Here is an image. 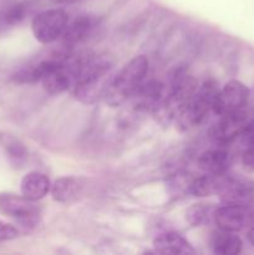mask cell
Masks as SVG:
<instances>
[{
	"label": "cell",
	"mask_w": 254,
	"mask_h": 255,
	"mask_svg": "<svg viewBox=\"0 0 254 255\" xmlns=\"http://www.w3.org/2000/svg\"><path fill=\"white\" fill-rule=\"evenodd\" d=\"M114 64L106 56L82 54L76 82L72 94L82 104H94L104 97L105 91L112 79Z\"/></svg>",
	"instance_id": "cell-1"
},
{
	"label": "cell",
	"mask_w": 254,
	"mask_h": 255,
	"mask_svg": "<svg viewBox=\"0 0 254 255\" xmlns=\"http://www.w3.org/2000/svg\"><path fill=\"white\" fill-rule=\"evenodd\" d=\"M148 71V59L138 55L129 60L117 74L112 76L104 94V100L111 106H119L129 100L136 90L146 80Z\"/></svg>",
	"instance_id": "cell-2"
},
{
	"label": "cell",
	"mask_w": 254,
	"mask_h": 255,
	"mask_svg": "<svg viewBox=\"0 0 254 255\" xmlns=\"http://www.w3.org/2000/svg\"><path fill=\"white\" fill-rule=\"evenodd\" d=\"M218 85L213 79H208L196 89L194 94L188 99V101L179 109L176 115L177 127L181 131H187L193 127L199 126L209 111H212L214 99L218 92Z\"/></svg>",
	"instance_id": "cell-3"
},
{
	"label": "cell",
	"mask_w": 254,
	"mask_h": 255,
	"mask_svg": "<svg viewBox=\"0 0 254 255\" xmlns=\"http://www.w3.org/2000/svg\"><path fill=\"white\" fill-rule=\"evenodd\" d=\"M0 212L14 219L15 223L26 232L36 228L41 216L35 201L14 193L0 194Z\"/></svg>",
	"instance_id": "cell-4"
},
{
	"label": "cell",
	"mask_w": 254,
	"mask_h": 255,
	"mask_svg": "<svg viewBox=\"0 0 254 255\" xmlns=\"http://www.w3.org/2000/svg\"><path fill=\"white\" fill-rule=\"evenodd\" d=\"M69 24V15L61 9H49L39 12L32 19L31 30L35 39L41 44H51L64 34Z\"/></svg>",
	"instance_id": "cell-5"
},
{
	"label": "cell",
	"mask_w": 254,
	"mask_h": 255,
	"mask_svg": "<svg viewBox=\"0 0 254 255\" xmlns=\"http://www.w3.org/2000/svg\"><path fill=\"white\" fill-rule=\"evenodd\" d=\"M249 96H251V91L243 82L238 80H232L218 90L212 111L218 116L239 111L247 106Z\"/></svg>",
	"instance_id": "cell-6"
},
{
	"label": "cell",
	"mask_w": 254,
	"mask_h": 255,
	"mask_svg": "<svg viewBox=\"0 0 254 255\" xmlns=\"http://www.w3.org/2000/svg\"><path fill=\"white\" fill-rule=\"evenodd\" d=\"M248 121V112L244 109L223 115L212 128V138L221 144L228 143L239 137Z\"/></svg>",
	"instance_id": "cell-7"
},
{
	"label": "cell",
	"mask_w": 254,
	"mask_h": 255,
	"mask_svg": "<svg viewBox=\"0 0 254 255\" xmlns=\"http://www.w3.org/2000/svg\"><path fill=\"white\" fill-rule=\"evenodd\" d=\"M251 213L247 206L238 204H224L221 208L216 209L214 222L222 231L239 232L249 223Z\"/></svg>",
	"instance_id": "cell-8"
},
{
	"label": "cell",
	"mask_w": 254,
	"mask_h": 255,
	"mask_svg": "<svg viewBox=\"0 0 254 255\" xmlns=\"http://www.w3.org/2000/svg\"><path fill=\"white\" fill-rule=\"evenodd\" d=\"M221 201L224 204L248 206L254 196L253 184L244 179L226 176L223 184L218 192Z\"/></svg>",
	"instance_id": "cell-9"
},
{
	"label": "cell",
	"mask_w": 254,
	"mask_h": 255,
	"mask_svg": "<svg viewBox=\"0 0 254 255\" xmlns=\"http://www.w3.org/2000/svg\"><path fill=\"white\" fill-rule=\"evenodd\" d=\"M97 19L94 15H80L79 17L69 22L65 29L62 39V46L65 51H69L71 47L84 42L94 32L97 26Z\"/></svg>",
	"instance_id": "cell-10"
},
{
	"label": "cell",
	"mask_w": 254,
	"mask_h": 255,
	"mask_svg": "<svg viewBox=\"0 0 254 255\" xmlns=\"http://www.w3.org/2000/svg\"><path fill=\"white\" fill-rule=\"evenodd\" d=\"M166 96V84L156 80H144L141 86L132 95L131 100L139 110L153 112Z\"/></svg>",
	"instance_id": "cell-11"
},
{
	"label": "cell",
	"mask_w": 254,
	"mask_h": 255,
	"mask_svg": "<svg viewBox=\"0 0 254 255\" xmlns=\"http://www.w3.org/2000/svg\"><path fill=\"white\" fill-rule=\"evenodd\" d=\"M65 52V51H64ZM62 52V54H64ZM62 54L56 55L50 59L41 60L39 62L25 66L20 69L19 71L15 72L11 76V80L15 84L19 85H26V84H36V82H41L55 67L59 65L60 60H61Z\"/></svg>",
	"instance_id": "cell-12"
},
{
	"label": "cell",
	"mask_w": 254,
	"mask_h": 255,
	"mask_svg": "<svg viewBox=\"0 0 254 255\" xmlns=\"http://www.w3.org/2000/svg\"><path fill=\"white\" fill-rule=\"evenodd\" d=\"M51 189V183L46 174L41 172L32 171L29 172L20 183V191L24 197L31 201H40L45 198Z\"/></svg>",
	"instance_id": "cell-13"
},
{
	"label": "cell",
	"mask_w": 254,
	"mask_h": 255,
	"mask_svg": "<svg viewBox=\"0 0 254 255\" xmlns=\"http://www.w3.org/2000/svg\"><path fill=\"white\" fill-rule=\"evenodd\" d=\"M232 164V157L224 149H208L198 158V166L209 174L227 173Z\"/></svg>",
	"instance_id": "cell-14"
},
{
	"label": "cell",
	"mask_w": 254,
	"mask_h": 255,
	"mask_svg": "<svg viewBox=\"0 0 254 255\" xmlns=\"http://www.w3.org/2000/svg\"><path fill=\"white\" fill-rule=\"evenodd\" d=\"M0 146L4 149L6 158L11 167L22 168L27 161V149L17 137L9 132L0 131Z\"/></svg>",
	"instance_id": "cell-15"
},
{
	"label": "cell",
	"mask_w": 254,
	"mask_h": 255,
	"mask_svg": "<svg viewBox=\"0 0 254 255\" xmlns=\"http://www.w3.org/2000/svg\"><path fill=\"white\" fill-rule=\"evenodd\" d=\"M154 251L159 254H193L194 249L187 239L178 233L168 232L153 241Z\"/></svg>",
	"instance_id": "cell-16"
},
{
	"label": "cell",
	"mask_w": 254,
	"mask_h": 255,
	"mask_svg": "<svg viewBox=\"0 0 254 255\" xmlns=\"http://www.w3.org/2000/svg\"><path fill=\"white\" fill-rule=\"evenodd\" d=\"M82 184L75 177H61L51 184V197L59 203H71L81 194Z\"/></svg>",
	"instance_id": "cell-17"
},
{
	"label": "cell",
	"mask_w": 254,
	"mask_h": 255,
	"mask_svg": "<svg viewBox=\"0 0 254 255\" xmlns=\"http://www.w3.org/2000/svg\"><path fill=\"white\" fill-rule=\"evenodd\" d=\"M211 247L214 254L236 255L243 248V242L234 232L219 231L213 234L211 239Z\"/></svg>",
	"instance_id": "cell-18"
},
{
	"label": "cell",
	"mask_w": 254,
	"mask_h": 255,
	"mask_svg": "<svg viewBox=\"0 0 254 255\" xmlns=\"http://www.w3.org/2000/svg\"><path fill=\"white\" fill-rule=\"evenodd\" d=\"M227 174H209L206 173L204 176L193 178L189 186L188 193L193 194L196 197H206L211 194H218L224 178Z\"/></svg>",
	"instance_id": "cell-19"
},
{
	"label": "cell",
	"mask_w": 254,
	"mask_h": 255,
	"mask_svg": "<svg viewBox=\"0 0 254 255\" xmlns=\"http://www.w3.org/2000/svg\"><path fill=\"white\" fill-rule=\"evenodd\" d=\"M29 14V4L25 1L16 2L5 10L1 15V24L4 26H15L24 21Z\"/></svg>",
	"instance_id": "cell-20"
},
{
	"label": "cell",
	"mask_w": 254,
	"mask_h": 255,
	"mask_svg": "<svg viewBox=\"0 0 254 255\" xmlns=\"http://www.w3.org/2000/svg\"><path fill=\"white\" fill-rule=\"evenodd\" d=\"M216 209L212 208V204H194L187 213L189 223L193 226H202L209 223L212 218L214 219Z\"/></svg>",
	"instance_id": "cell-21"
},
{
	"label": "cell",
	"mask_w": 254,
	"mask_h": 255,
	"mask_svg": "<svg viewBox=\"0 0 254 255\" xmlns=\"http://www.w3.org/2000/svg\"><path fill=\"white\" fill-rule=\"evenodd\" d=\"M20 234L19 229L15 228L14 226L5 222L0 221V242L12 241V239L17 238Z\"/></svg>",
	"instance_id": "cell-22"
},
{
	"label": "cell",
	"mask_w": 254,
	"mask_h": 255,
	"mask_svg": "<svg viewBox=\"0 0 254 255\" xmlns=\"http://www.w3.org/2000/svg\"><path fill=\"white\" fill-rule=\"evenodd\" d=\"M242 161H243L244 168L248 169V171L254 172V141L246 146Z\"/></svg>",
	"instance_id": "cell-23"
},
{
	"label": "cell",
	"mask_w": 254,
	"mask_h": 255,
	"mask_svg": "<svg viewBox=\"0 0 254 255\" xmlns=\"http://www.w3.org/2000/svg\"><path fill=\"white\" fill-rule=\"evenodd\" d=\"M56 4H75V2H80L82 0H52Z\"/></svg>",
	"instance_id": "cell-24"
},
{
	"label": "cell",
	"mask_w": 254,
	"mask_h": 255,
	"mask_svg": "<svg viewBox=\"0 0 254 255\" xmlns=\"http://www.w3.org/2000/svg\"><path fill=\"white\" fill-rule=\"evenodd\" d=\"M248 241L251 242L252 246H254V227H252L248 232Z\"/></svg>",
	"instance_id": "cell-25"
}]
</instances>
